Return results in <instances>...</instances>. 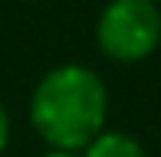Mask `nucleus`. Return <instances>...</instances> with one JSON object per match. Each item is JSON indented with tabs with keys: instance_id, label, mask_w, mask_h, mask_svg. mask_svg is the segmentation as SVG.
Segmentation results:
<instances>
[{
	"instance_id": "f257e3e1",
	"label": "nucleus",
	"mask_w": 161,
	"mask_h": 157,
	"mask_svg": "<svg viewBox=\"0 0 161 157\" xmlns=\"http://www.w3.org/2000/svg\"><path fill=\"white\" fill-rule=\"evenodd\" d=\"M30 124L46 151L79 154L108 128V85L82 62L53 66L30 95Z\"/></svg>"
},
{
	"instance_id": "f03ea898",
	"label": "nucleus",
	"mask_w": 161,
	"mask_h": 157,
	"mask_svg": "<svg viewBox=\"0 0 161 157\" xmlns=\"http://www.w3.org/2000/svg\"><path fill=\"white\" fill-rule=\"evenodd\" d=\"M96 46L105 59L135 66L161 46V3L155 0H108L96 20Z\"/></svg>"
},
{
	"instance_id": "7ed1b4c3",
	"label": "nucleus",
	"mask_w": 161,
	"mask_h": 157,
	"mask_svg": "<svg viewBox=\"0 0 161 157\" xmlns=\"http://www.w3.org/2000/svg\"><path fill=\"white\" fill-rule=\"evenodd\" d=\"M79 157H148V151L135 134L119 131V128H105L79 151Z\"/></svg>"
},
{
	"instance_id": "20e7f679",
	"label": "nucleus",
	"mask_w": 161,
	"mask_h": 157,
	"mask_svg": "<svg viewBox=\"0 0 161 157\" xmlns=\"http://www.w3.org/2000/svg\"><path fill=\"white\" fill-rule=\"evenodd\" d=\"M10 147V115H7L3 102H0V154Z\"/></svg>"
},
{
	"instance_id": "39448f33",
	"label": "nucleus",
	"mask_w": 161,
	"mask_h": 157,
	"mask_svg": "<svg viewBox=\"0 0 161 157\" xmlns=\"http://www.w3.org/2000/svg\"><path fill=\"white\" fill-rule=\"evenodd\" d=\"M40 157H79V154H69V151H43Z\"/></svg>"
},
{
	"instance_id": "423d86ee",
	"label": "nucleus",
	"mask_w": 161,
	"mask_h": 157,
	"mask_svg": "<svg viewBox=\"0 0 161 157\" xmlns=\"http://www.w3.org/2000/svg\"><path fill=\"white\" fill-rule=\"evenodd\" d=\"M155 3H161V0H155Z\"/></svg>"
}]
</instances>
